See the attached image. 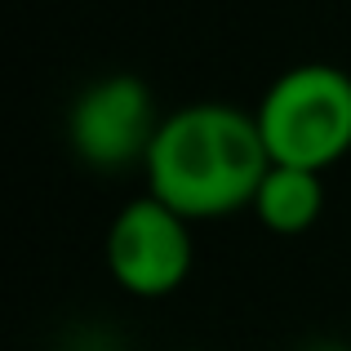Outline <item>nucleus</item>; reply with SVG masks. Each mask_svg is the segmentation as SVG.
I'll use <instances>...</instances> for the list:
<instances>
[{
    "label": "nucleus",
    "mask_w": 351,
    "mask_h": 351,
    "mask_svg": "<svg viewBox=\"0 0 351 351\" xmlns=\"http://www.w3.org/2000/svg\"><path fill=\"white\" fill-rule=\"evenodd\" d=\"M271 152L258 116L236 103H187L160 120L143 160L147 191L191 223L232 218L254 205Z\"/></svg>",
    "instance_id": "nucleus-1"
},
{
    "label": "nucleus",
    "mask_w": 351,
    "mask_h": 351,
    "mask_svg": "<svg viewBox=\"0 0 351 351\" xmlns=\"http://www.w3.org/2000/svg\"><path fill=\"white\" fill-rule=\"evenodd\" d=\"M254 116L276 165L325 173L351 152V76L334 62H298L267 85Z\"/></svg>",
    "instance_id": "nucleus-2"
},
{
    "label": "nucleus",
    "mask_w": 351,
    "mask_h": 351,
    "mask_svg": "<svg viewBox=\"0 0 351 351\" xmlns=\"http://www.w3.org/2000/svg\"><path fill=\"white\" fill-rule=\"evenodd\" d=\"M103 263L129 298H169L187 285L196 263L191 218H182L152 191L125 200L107 223Z\"/></svg>",
    "instance_id": "nucleus-3"
},
{
    "label": "nucleus",
    "mask_w": 351,
    "mask_h": 351,
    "mask_svg": "<svg viewBox=\"0 0 351 351\" xmlns=\"http://www.w3.org/2000/svg\"><path fill=\"white\" fill-rule=\"evenodd\" d=\"M160 120L147 80L112 71L76 94L67 112V143L89 169H129L147 160Z\"/></svg>",
    "instance_id": "nucleus-4"
},
{
    "label": "nucleus",
    "mask_w": 351,
    "mask_h": 351,
    "mask_svg": "<svg viewBox=\"0 0 351 351\" xmlns=\"http://www.w3.org/2000/svg\"><path fill=\"white\" fill-rule=\"evenodd\" d=\"M249 214L267 227L271 236H302L320 223L325 214V178L320 169H302V165H276L263 173L254 191Z\"/></svg>",
    "instance_id": "nucleus-5"
}]
</instances>
